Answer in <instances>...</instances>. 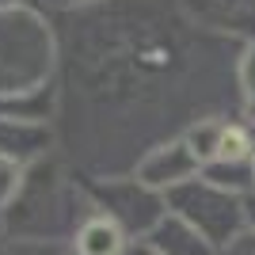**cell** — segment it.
Returning <instances> with one entry per match:
<instances>
[{
  "mask_svg": "<svg viewBox=\"0 0 255 255\" xmlns=\"http://www.w3.org/2000/svg\"><path fill=\"white\" fill-rule=\"evenodd\" d=\"M145 240H149L160 255H213L217 252L198 229H191V225L183 221V217H175V213H168Z\"/></svg>",
  "mask_w": 255,
  "mask_h": 255,
  "instance_id": "obj_10",
  "label": "cell"
},
{
  "mask_svg": "<svg viewBox=\"0 0 255 255\" xmlns=\"http://www.w3.org/2000/svg\"><path fill=\"white\" fill-rule=\"evenodd\" d=\"M183 15L198 31L225 42H255V0H179Z\"/></svg>",
  "mask_w": 255,
  "mask_h": 255,
  "instance_id": "obj_7",
  "label": "cell"
},
{
  "mask_svg": "<svg viewBox=\"0 0 255 255\" xmlns=\"http://www.w3.org/2000/svg\"><path fill=\"white\" fill-rule=\"evenodd\" d=\"M168 213L198 229L213 248H225L233 236L244 233V198L213 187L210 179H191L168 194Z\"/></svg>",
  "mask_w": 255,
  "mask_h": 255,
  "instance_id": "obj_5",
  "label": "cell"
},
{
  "mask_svg": "<svg viewBox=\"0 0 255 255\" xmlns=\"http://www.w3.org/2000/svg\"><path fill=\"white\" fill-rule=\"evenodd\" d=\"M23 175H27V168L11 164V160H0V213H8L11 202L19 198V191H23Z\"/></svg>",
  "mask_w": 255,
  "mask_h": 255,
  "instance_id": "obj_12",
  "label": "cell"
},
{
  "mask_svg": "<svg viewBox=\"0 0 255 255\" xmlns=\"http://www.w3.org/2000/svg\"><path fill=\"white\" fill-rule=\"evenodd\" d=\"M57 152V126L46 122H15L0 118V160H11L19 168H31L38 160Z\"/></svg>",
  "mask_w": 255,
  "mask_h": 255,
  "instance_id": "obj_8",
  "label": "cell"
},
{
  "mask_svg": "<svg viewBox=\"0 0 255 255\" xmlns=\"http://www.w3.org/2000/svg\"><path fill=\"white\" fill-rule=\"evenodd\" d=\"M61 38L46 4L0 8V96H23L53 84Z\"/></svg>",
  "mask_w": 255,
  "mask_h": 255,
  "instance_id": "obj_3",
  "label": "cell"
},
{
  "mask_svg": "<svg viewBox=\"0 0 255 255\" xmlns=\"http://www.w3.org/2000/svg\"><path fill=\"white\" fill-rule=\"evenodd\" d=\"M4 255H73V248L69 240H15L11 236Z\"/></svg>",
  "mask_w": 255,
  "mask_h": 255,
  "instance_id": "obj_13",
  "label": "cell"
},
{
  "mask_svg": "<svg viewBox=\"0 0 255 255\" xmlns=\"http://www.w3.org/2000/svg\"><path fill=\"white\" fill-rule=\"evenodd\" d=\"M213 255H255V233L252 229H244L240 236H233L225 248H217Z\"/></svg>",
  "mask_w": 255,
  "mask_h": 255,
  "instance_id": "obj_14",
  "label": "cell"
},
{
  "mask_svg": "<svg viewBox=\"0 0 255 255\" xmlns=\"http://www.w3.org/2000/svg\"><path fill=\"white\" fill-rule=\"evenodd\" d=\"M133 175H137L145 187H152L156 194L168 198L175 187H183V183H191V179L202 175V160L191 149V141L179 133V137H168V141H160V145H152V149L137 160Z\"/></svg>",
  "mask_w": 255,
  "mask_h": 255,
  "instance_id": "obj_6",
  "label": "cell"
},
{
  "mask_svg": "<svg viewBox=\"0 0 255 255\" xmlns=\"http://www.w3.org/2000/svg\"><path fill=\"white\" fill-rule=\"evenodd\" d=\"M19 4H42V0H0V8H19Z\"/></svg>",
  "mask_w": 255,
  "mask_h": 255,
  "instance_id": "obj_20",
  "label": "cell"
},
{
  "mask_svg": "<svg viewBox=\"0 0 255 255\" xmlns=\"http://www.w3.org/2000/svg\"><path fill=\"white\" fill-rule=\"evenodd\" d=\"M50 11H84V8H96L103 0H42Z\"/></svg>",
  "mask_w": 255,
  "mask_h": 255,
  "instance_id": "obj_15",
  "label": "cell"
},
{
  "mask_svg": "<svg viewBox=\"0 0 255 255\" xmlns=\"http://www.w3.org/2000/svg\"><path fill=\"white\" fill-rule=\"evenodd\" d=\"M244 229H252V233H255V191L244 194Z\"/></svg>",
  "mask_w": 255,
  "mask_h": 255,
  "instance_id": "obj_17",
  "label": "cell"
},
{
  "mask_svg": "<svg viewBox=\"0 0 255 255\" xmlns=\"http://www.w3.org/2000/svg\"><path fill=\"white\" fill-rule=\"evenodd\" d=\"M61 38L57 152L80 175H126L198 118V57L225 38L198 31L179 0H103L84 11H50ZM236 53V50H233Z\"/></svg>",
  "mask_w": 255,
  "mask_h": 255,
  "instance_id": "obj_1",
  "label": "cell"
},
{
  "mask_svg": "<svg viewBox=\"0 0 255 255\" xmlns=\"http://www.w3.org/2000/svg\"><path fill=\"white\" fill-rule=\"evenodd\" d=\"M126 255H160V252L149 244V240H133V244L126 248Z\"/></svg>",
  "mask_w": 255,
  "mask_h": 255,
  "instance_id": "obj_18",
  "label": "cell"
},
{
  "mask_svg": "<svg viewBox=\"0 0 255 255\" xmlns=\"http://www.w3.org/2000/svg\"><path fill=\"white\" fill-rule=\"evenodd\" d=\"M80 183H84L92 210L118 221L129 240H145L168 217V198L145 187L133 171H126V175H80Z\"/></svg>",
  "mask_w": 255,
  "mask_h": 255,
  "instance_id": "obj_4",
  "label": "cell"
},
{
  "mask_svg": "<svg viewBox=\"0 0 255 255\" xmlns=\"http://www.w3.org/2000/svg\"><path fill=\"white\" fill-rule=\"evenodd\" d=\"M133 244L126 236V229L118 221H111L107 213L92 210L84 217V221L76 225L73 240H69V248H73V255H126V248Z\"/></svg>",
  "mask_w": 255,
  "mask_h": 255,
  "instance_id": "obj_9",
  "label": "cell"
},
{
  "mask_svg": "<svg viewBox=\"0 0 255 255\" xmlns=\"http://www.w3.org/2000/svg\"><path fill=\"white\" fill-rule=\"evenodd\" d=\"M8 244H11V233H8V221H4V213H0V255L8 252Z\"/></svg>",
  "mask_w": 255,
  "mask_h": 255,
  "instance_id": "obj_19",
  "label": "cell"
},
{
  "mask_svg": "<svg viewBox=\"0 0 255 255\" xmlns=\"http://www.w3.org/2000/svg\"><path fill=\"white\" fill-rule=\"evenodd\" d=\"M236 118H240L244 126L255 129V96H244V99H240V107H236Z\"/></svg>",
  "mask_w": 255,
  "mask_h": 255,
  "instance_id": "obj_16",
  "label": "cell"
},
{
  "mask_svg": "<svg viewBox=\"0 0 255 255\" xmlns=\"http://www.w3.org/2000/svg\"><path fill=\"white\" fill-rule=\"evenodd\" d=\"M92 213L80 171L61 156L38 160L23 175V191L4 213L8 233L15 240H73L76 225Z\"/></svg>",
  "mask_w": 255,
  "mask_h": 255,
  "instance_id": "obj_2",
  "label": "cell"
},
{
  "mask_svg": "<svg viewBox=\"0 0 255 255\" xmlns=\"http://www.w3.org/2000/svg\"><path fill=\"white\" fill-rule=\"evenodd\" d=\"M233 80H236V96H255V42L236 46V61H233Z\"/></svg>",
  "mask_w": 255,
  "mask_h": 255,
  "instance_id": "obj_11",
  "label": "cell"
}]
</instances>
